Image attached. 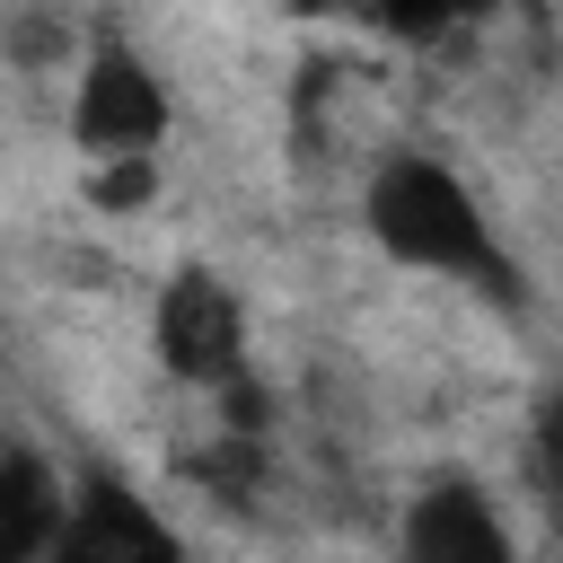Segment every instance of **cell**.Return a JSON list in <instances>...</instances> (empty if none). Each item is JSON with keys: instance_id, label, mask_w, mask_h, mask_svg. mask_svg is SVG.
<instances>
[{"instance_id": "obj_1", "label": "cell", "mask_w": 563, "mask_h": 563, "mask_svg": "<svg viewBox=\"0 0 563 563\" xmlns=\"http://www.w3.org/2000/svg\"><path fill=\"white\" fill-rule=\"evenodd\" d=\"M361 220H369V238H378L396 264H413V273H457V282H475V290L519 299V273H510V255H501V238H493V220H484V202L466 194L457 167H440V158H422V150H396V158L369 176Z\"/></svg>"}, {"instance_id": "obj_2", "label": "cell", "mask_w": 563, "mask_h": 563, "mask_svg": "<svg viewBox=\"0 0 563 563\" xmlns=\"http://www.w3.org/2000/svg\"><path fill=\"white\" fill-rule=\"evenodd\" d=\"M70 141H79V158H141V150L167 141V88H158V70H150L114 26H97V44H88V62H79Z\"/></svg>"}, {"instance_id": "obj_3", "label": "cell", "mask_w": 563, "mask_h": 563, "mask_svg": "<svg viewBox=\"0 0 563 563\" xmlns=\"http://www.w3.org/2000/svg\"><path fill=\"white\" fill-rule=\"evenodd\" d=\"M150 334H158V361H167L176 378H194V387H229V378L246 369V317H238V290H229L220 273H202V264H185V273L158 290Z\"/></svg>"}, {"instance_id": "obj_4", "label": "cell", "mask_w": 563, "mask_h": 563, "mask_svg": "<svg viewBox=\"0 0 563 563\" xmlns=\"http://www.w3.org/2000/svg\"><path fill=\"white\" fill-rule=\"evenodd\" d=\"M405 554L413 563H510V528L475 484H431L405 510Z\"/></svg>"}, {"instance_id": "obj_5", "label": "cell", "mask_w": 563, "mask_h": 563, "mask_svg": "<svg viewBox=\"0 0 563 563\" xmlns=\"http://www.w3.org/2000/svg\"><path fill=\"white\" fill-rule=\"evenodd\" d=\"M62 554H176V537L141 510V493H123L114 475H88L79 484V501L62 510V537H53Z\"/></svg>"}, {"instance_id": "obj_6", "label": "cell", "mask_w": 563, "mask_h": 563, "mask_svg": "<svg viewBox=\"0 0 563 563\" xmlns=\"http://www.w3.org/2000/svg\"><path fill=\"white\" fill-rule=\"evenodd\" d=\"M53 537H62V484H53V466L26 457V449H0V563L35 554Z\"/></svg>"}, {"instance_id": "obj_7", "label": "cell", "mask_w": 563, "mask_h": 563, "mask_svg": "<svg viewBox=\"0 0 563 563\" xmlns=\"http://www.w3.org/2000/svg\"><path fill=\"white\" fill-rule=\"evenodd\" d=\"M369 9H378V18L396 26V35H413V44H431V35H449V26H457V18L475 9V0H369Z\"/></svg>"}, {"instance_id": "obj_8", "label": "cell", "mask_w": 563, "mask_h": 563, "mask_svg": "<svg viewBox=\"0 0 563 563\" xmlns=\"http://www.w3.org/2000/svg\"><path fill=\"white\" fill-rule=\"evenodd\" d=\"M150 194H158L150 150H141V158H97V202H106V211H132V202H150Z\"/></svg>"}, {"instance_id": "obj_9", "label": "cell", "mask_w": 563, "mask_h": 563, "mask_svg": "<svg viewBox=\"0 0 563 563\" xmlns=\"http://www.w3.org/2000/svg\"><path fill=\"white\" fill-rule=\"evenodd\" d=\"M537 475H545V493H554V510H563V396L537 413Z\"/></svg>"}]
</instances>
